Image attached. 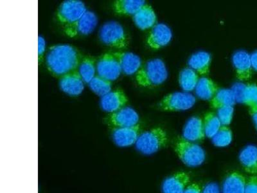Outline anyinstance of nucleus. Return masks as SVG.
Wrapping results in <instances>:
<instances>
[{
	"instance_id": "nucleus-1",
	"label": "nucleus",
	"mask_w": 257,
	"mask_h": 193,
	"mask_svg": "<svg viewBox=\"0 0 257 193\" xmlns=\"http://www.w3.org/2000/svg\"><path fill=\"white\" fill-rule=\"evenodd\" d=\"M82 57L77 48L70 45H57L48 48L45 63L52 75L61 77L77 70Z\"/></svg>"
},
{
	"instance_id": "nucleus-2",
	"label": "nucleus",
	"mask_w": 257,
	"mask_h": 193,
	"mask_svg": "<svg viewBox=\"0 0 257 193\" xmlns=\"http://www.w3.org/2000/svg\"><path fill=\"white\" fill-rule=\"evenodd\" d=\"M167 76L168 73L164 62L155 59L142 64L137 73L136 80L140 86L153 88L164 83Z\"/></svg>"
},
{
	"instance_id": "nucleus-3",
	"label": "nucleus",
	"mask_w": 257,
	"mask_h": 193,
	"mask_svg": "<svg viewBox=\"0 0 257 193\" xmlns=\"http://www.w3.org/2000/svg\"><path fill=\"white\" fill-rule=\"evenodd\" d=\"M168 142L167 133L161 128L142 132L137 142L136 148L140 153L151 155L164 148Z\"/></svg>"
},
{
	"instance_id": "nucleus-4",
	"label": "nucleus",
	"mask_w": 257,
	"mask_h": 193,
	"mask_svg": "<svg viewBox=\"0 0 257 193\" xmlns=\"http://www.w3.org/2000/svg\"><path fill=\"white\" fill-rule=\"evenodd\" d=\"M175 149L179 158L187 166H199L205 162L206 154L203 149L199 145L188 141L183 137L177 140Z\"/></svg>"
},
{
	"instance_id": "nucleus-5",
	"label": "nucleus",
	"mask_w": 257,
	"mask_h": 193,
	"mask_svg": "<svg viewBox=\"0 0 257 193\" xmlns=\"http://www.w3.org/2000/svg\"><path fill=\"white\" fill-rule=\"evenodd\" d=\"M99 37L103 44L107 47L121 49L128 45V39L124 29L115 22H107L103 25L100 29Z\"/></svg>"
},
{
	"instance_id": "nucleus-6",
	"label": "nucleus",
	"mask_w": 257,
	"mask_h": 193,
	"mask_svg": "<svg viewBox=\"0 0 257 193\" xmlns=\"http://www.w3.org/2000/svg\"><path fill=\"white\" fill-rule=\"evenodd\" d=\"M87 12L86 7L83 2L78 0L64 1L57 11V19L66 25L76 22Z\"/></svg>"
},
{
	"instance_id": "nucleus-7",
	"label": "nucleus",
	"mask_w": 257,
	"mask_h": 193,
	"mask_svg": "<svg viewBox=\"0 0 257 193\" xmlns=\"http://www.w3.org/2000/svg\"><path fill=\"white\" fill-rule=\"evenodd\" d=\"M96 72L98 75L110 81L120 77L121 69L115 52L105 53L98 59Z\"/></svg>"
},
{
	"instance_id": "nucleus-8",
	"label": "nucleus",
	"mask_w": 257,
	"mask_h": 193,
	"mask_svg": "<svg viewBox=\"0 0 257 193\" xmlns=\"http://www.w3.org/2000/svg\"><path fill=\"white\" fill-rule=\"evenodd\" d=\"M97 22V18L95 13L87 11L76 22L64 26V33L70 38L88 36L95 30Z\"/></svg>"
},
{
	"instance_id": "nucleus-9",
	"label": "nucleus",
	"mask_w": 257,
	"mask_h": 193,
	"mask_svg": "<svg viewBox=\"0 0 257 193\" xmlns=\"http://www.w3.org/2000/svg\"><path fill=\"white\" fill-rule=\"evenodd\" d=\"M196 101L192 94L176 92L165 96L161 101L159 107L165 111H184L194 107Z\"/></svg>"
},
{
	"instance_id": "nucleus-10",
	"label": "nucleus",
	"mask_w": 257,
	"mask_h": 193,
	"mask_svg": "<svg viewBox=\"0 0 257 193\" xmlns=\"http://www.w3.org/2000/svg\"><path fill=\"white\" fill-rule=\"evenodd\" d=\"M139 116L135 110L124 107L111 113L105 119L107 125L113 128L131 127L139 125Z\"/></svg>"
},
{
	"instance_id": "nucleus-11",
	"label": "nucleus",
	"mask_w": 257,
	"mask_h": 193,
	"mask_svg": "<svg viewBox=\"0 0 257 193\" xmlns=\"http://www.w3.org/2000/svg\"><path fill=\"white\" fill-rule=\"evenodd\" d=\"M142 125H137L131 127L113 128L111 137L114 143L121 148H125L136 144L142 134Z\"/></svg>"
},
{
	"instance_id": "nucleus-12",
	"label": "nucleus",
	"mask_w": 257,
	"mask_h": 193,
	"mask_svg": "<svg viewBox=\"0 0 257 193\" xmlns=\"http://www.w3.org/2000/svg\"><path fill=\"white\" fill-rule=\"evenodd\" d=\"M173 38L171 29L167 25L159 24L155 25L149 32L147 43L153 49H159L169 44Z\"/></svg>"
},
{
	"instance_id": "nucleus-13",
	"label": "nucleus",
	"mask_w": 257,
	"mask_h": 193,
	"mask_svg": "<svg viewBox=\"0 0 257 193\" xmlns=\"http://www.w3.org/2000/svg\"><path fill=\"white\" fill-rule=\"evenodd\" d=\"M232 63L238 79L247 80L251 77L253 68L248 53L244 50L236 52L232 57Z\"/></svg>"
},
{
	"instance_id": "nucleus-14",
	"label": "nucleus",
	"mask_w": 257,
	"mask_h": 193,
	"mask_svg": "<svg viewBox=\"0 0 257 193\" xmlns=\"http://www.w3.org/2000/svg\"><path fill=\"white\" fill-rule=\"evenodd\" d=\"M127 101L123 91L117 89L101 98L100 107L104 111L111 114L124 108Z\"/></svg>"
},
{
	"instance_id": "nucleus-15",
	"label": "nucleus",
	"mask_w": 257,
	"mask_h": 193,
	"mask_svg": "<svg viewBox=\"0 0 257 193\" xmlns=\"http://www.w3.org/2000/svg\"><path fill=\"white\" fill-rule=\"evenodd\" d=\"M84 82L79 73L76 70L61 77L59 85L64 92L70 95L77 96L84 90Z\"/></svg>"
},
{
	"instance_id": "nucleus-16",
	"label": "nucleus",
	"mask_w": 257,
	"mask_h": 193,
	"mask_svg": "<svg viewBox=\"0 0 257 193\" xmlns=\"http://www.w3.org/2000/svg\"><path fill=\"white\" fill-rule=\"evenodd\" d=\"M190 178L189 174L184 171L174 174L163 182V193H183L189 185Z\"/></svg>"
},
{
	"instance_id": "nucleus-17",
	"label": "nucleus",
	"mask_w": 257,
	"mask_h": 193,
	"mask_svg": "<svg viewBox=\"0 0 257 193\" xmlns=\"http://www.w3.org/2000/svg\"><path fill=\"white\" fill-rule=\"evenodd\" d=\"M183 136L188 141H203L206 136L203 119L199 117L190 119L183 129Z\"/></svg>"
},
{
	"instance_id": "nucleus-18",
	"label": "nucleus",
	"mask_w": 257,
	"mask_h": 193,
	"mask_svg": "<svg viewBox=\"0 0 257 193\" xmlns=\"http://www.w3.org/2000/svg\"><path fill=\"white\" fill-rule=\"evenodd\" d=\"M246 179L237 171H231L226 174L222 186V193H245Z\"/></svg>"
},
{
	"instance_id": "nucleus-19",
	"label": "nucleus",
	"mask_w": 257,
	"mask_h": 193,
	"mask_svg": "<svg viewBox=\"0 0 257 193\" xmlns=\"http://www.w3.org/2000/svg\"><path fill=\"white\" fill-rule=\"evenodd\" d=\"M120 61L121 72L131 75L139 72L142 65L141 58L131 52H115Z\"/></svg>"
},
{
	"instance_id": "nucleus-20",
	"label": "nucleus",
	"mask_w": 257,
	"mask_h": 193,
	"mask_svg": "<svg viewBox=\"0 0 257 193\" xmlns=\"http://www.w3.org/2000/svg\"><path fill=\"white\" fill-rule=\"evenodd\" d=\"M238 158L246 173L257 175V147L253 145L245 147L241 151Z\"/></svg>"
},
{
	"instance_id": "nucleus-21",
	"label": "nucleus",
	"mask_w": 257,
	"mask_h": 193,
	"mask_svg": "<svg viewBox=\"0 0 257 193\" xmlns=\"http://www.w3.org/2000/svg\"><path fill=\"white\" fill-rule=\"evenodd\" d=\"M133 21L140 29H152L157 25V16L151 6L146 4L141 10L133 16Z\"/></svg>"
},
{
	"instance_id": "nucleus-22",
	"label": "nucleus",
	"mask_w": 257,
	"mask_h": 193,
	"mask_svg": "<svg viewBox=\"0 0 257 193\" xmlns=\"http://www.w3.org/2000/svg\"><path fill=\"white\" fill-rule=\"evenodd\" d=\"M146 4L142 0H118L114 2L113 9L118 15L134 16Z\"/></svg>"
},
{
	"instance_id": "nucleus-23",
	"label": "nucleus",
	"mask_w": 257,
	"mask_h": 193,
	"mask_svg": "<svg viewBox=\"0 0 257 193\" xmlns=\"http://www.w3.org/2000/svg\"><path fill=\"white\" fill-rule=\"evenodd\" d=\"M211 63V56L206 52H199L192 55L189 60L190 68L199 74L204 75L209 72Z\"/></svg>"
},
{
	"instance_id": "nucleus-24",
	"label": "nucleus",
	"mask_w": 257,
	"mask_h": 193,
	"mask_svg": "<svg viewBox=\"0 0 257 193\" xmlns=\"http://www.w3.org/2000/svg\"><path fill=\"white\" fill-rule=\"evenodd\" d=\"M96 62L95 57L89 56L82 57L80 61L77 71L86 83H89L96 76Z\"/></svg>"
},
{
	"instance_id": "nucleus-25",
	"label": "nucleus",
	"mask_w": 257,
	"mask_h": 193,
	"mask_svg": "<svg viewBox=\"0 0 257 193\" xmlns=\"http://www.w3.org/2000/svg\"><path fill=\"white\" fill-rule=\"evenodd\" d=\"M219 91L216 84L208 78L203 77L199 80L196 88L197 96L203 100H211Z\"/></svg>"
},
{
	"instance_id": "nucleus-26",
	"label": "nucleus",
	"mask_w": 257,
	"mask_h": 193,
	"mask_svg": "<svg viewBox=\"0 0 257 193\" xmlns=\"http://www.w3.org/2000/svg\"><path fill=\"white\" fill-rule=\"evenodd\" d=\"M236 102L233 91L229 89H219L215 96L210 100L211 107L219 109L222 107H233Z\"/></svg>"
},
{
	"instance_id": "nucleus-27",
	"label": "nucleus",
	"mask_w": 257,
	"mask_h": 193,
	"mask_svg": "<svg viewBox=\"0 0 257 193\" xmlns=\"http://www.w3.org/2000/svg\"><path fill=\"white\" fill-rule=\"evenodd\" d=\"M199 80L197 73L190 68L183 69L179 77L181 88L186 91H192L196 89Z\"/></svg>"
},
{
	"instance_id": "nucleus-28",
	"label": "nucleus",
	"mask_w": 257,
	"mask_h": 193,
	"mask_svg": "<svg viewBox=\"0 0 257 193\" xmlns=\"http://www.w3.org/2000/svg\"><path fill=\"white\" fill-rule=\"evenodd\" d=\"M203 123L206 136L212 139L222 126L221 121L217 116L212 112H208L205 114Z\"/></svg>"
},
{
	"instance_id": "nucleus-29",
	"label": "nucleus",
	"mask_w": 257,
	"mask_h": 193,
	"mask_svg": "<svg viewBox=\"0 0 257 193\" xmlns=\"http://www.w3.org/2000/svg\"><path fill=\"white\" fill-rule=\"evenodd\" d=\"M89 84L91 90L101 96L111 91V81L98 75L91 80Z\"/></svg>"
},
{
	"instance_id": "nucleus-30",
	"label": "nucleus",
	"mask_w": 257,
	"mask_h": 193,
	"mask_svg": "<svg viewBox=\"0 0 257 193\" xmlns=\"http://www.w3.org/2000/svg\"><path fill=\"white\" fill-rule=\"evenodd\" d=\"M232 132L228 126H222L215 136L212 138L213 144L219 148L229 146L232 141Z\"/></svg>"
},
{
	"instance_id": "nucleus-31",
	"label": "nucleus",
	"mask_w": 257,
	"mask_h": 193,
	"mask_svg": "<svg viewBox=\"0 0 257 193\" xmlns=\"http://www.w3.org/2000/svg\"><path fill=\"white\" fill-rule=\"evenodd\" d=\"M244 104L249 108L257 105V84H251L245 86Z\"/></svg>"
},
{
	"instance_id": "nucleus-32",
	"label": "nucleus",
	"mask_w": 257,
	"mask_h": 193,
	"mask_svg": "<svg viewBox=\"0 0 257 193\" xmlns=\"http://www.w3.org/2000/svg\"><path fill=\"white\" fill-rule=\"evenodd\" d=\"M233 114V108L228 106V107H222L218 109L217 117L221 121L222 126H228L231 123L232 120Z\"/></svg>"
},
{
	"instance_id": "nucleus-33",
	"label": "nucleus",
	"mask_w": 257,
	"mask_h": 193,
	"mask_svg": "<svg viewBox=\"0 0 257 193\" xmlns=\"http://www.w3.org/2000/svg\"><path fill=\"white\" fill-rule=\"evenodd\" d=\"M245 86L244 84L236 83L233 85L231 90L233 91L236 101L238 103H244V92Z\"/></svg>"
},
{
	"instance_id": "nucleus-34",
	"label": "nucleus",
	"mask_w": 257,
	"mask_h": 193,
	"mask_svg": "<svg viewBox=\"0 0 257 193\" xmlns=\"http://www.w3.org/2000/svg\"><path fill=\"white\" fill-rule=\"evenodd\" d=\"M46 51V42L42 36L38 37V63L41 65L44 61Z\"/></svg>"
},
{
	"instance_id": "nucleus-35",
	"label": "nucleus",
	"mask_w": 257,
	"mask_h": 193,
	"mask_svg": "<svg viewBox=\"0 0 257 193\" xmlns=\"http://www.w3.org/2000/svg\"><path fill=\"white\" fill-rule=\"evenodd\" d=\"M245 193H257V175L251 176L247 179Z\"/></svg>"
},
{
	"instance_id": "nucleus-36",
	"label": "nucleus",
	"mask_w": 257,
	"mask_h": 193,
	"mask_svg": "<svg viewBox=\"0 0 257 193\" xmlns=\"http://www.w3.org/2000/svg\"><path fill=\"white\" fill-rule=\"evenodd\" d=\"M201 193H220L219 186L215 183H210L202 189Z\"/></svg>"
},
{
	"instance_id": "nucleus-37",
	"label": "nucleus",
	"mask_w": 257,
	"mask_h": 193,
	"mask_svg": "<svg viewBox=\"0 0 257 193\" xmlns=\"http://www.w3.org/2000/svg\"><path fill=\"white\" fill-rule=\"evenodd\" d=\"M202 188L199 183H193L186 188L183 193H201Z\"/></svg>"
},
{
	"instance_id": "nucleus-38",
	"label": "nucleus",
	"mask_w": 257,
	"mask_h": 193,
	"mask_svg": "<svg viewBox=\"0 0 257 193\" xmlns=\"http://www.w3.org/2000/svg\"><path fill=\"white\" fill-rule=\"evenodd\" d=\"M250 57H251L252 68L257 71V50L254 52L253 54L250 56Z\"/></svg>"
},
{
	"instance_id": "nucleus-39",
	"label": "nucleus",
	"mask_w": 257,
	"mask_h": 193,
	"mask_svg": "<svg viewBox=\"0 0 257 193\" xmlns=\"http://www.w3.org/2000/svg\"><path fill=\"white\" fill-rule=\"evenodd\" d=\"M250 114L253 118V120L257 128V109L255 108H249Z\"/></svg>"
},
{
	"instance_id": "nucleus-40",
	"label": "nucleus",
	"mask_w": 257,
	"mask_h": 193,
	"mask_svg": "<svg viewBox=\"0 0 257 193\" xmlns=\"http://www.w3.org/2000/svg\"><path fill=\"white\" fill-rule=\"evenodd\" d=\"M251 108H255V109H257V105L256 106H254V107H251Z\"/></svg>"
}]
</instances>
